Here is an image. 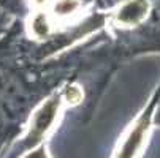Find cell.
<instances>
[{"label": "cell", "instance_id": "cell-5", "mask_svg": "<svg viewBox=\"0 0 160 158\" xmlns=\"http://www.w3.org/2000/svg\"><path fill=\"white\" fill-rule=\"evenodd\" d=\"M24 158H49L48 153H46V149L44 146H38L37 149H33L30 153H27Z\"/></svg>", "mask_w": 160, "mask_h": 158}, {"label": "cell", "instance_id": "cell-1", "mask_svg": "<svg viewBox=\"0 0 160 158\" xmlns=\"http://www.w3.org/2000/svg\"><path fill=\"white\" fill-rule=\"evenodd\" d=\"M158 100H160V84L157 85L155 92L152 93L148 106L143 109V112L136 117V120L128 128L114 158H136L141 153L146 144V139H148V133L151 127L154 125L152 119H154V112L158 104Z\"/></svg>", "mask_w": 160, "mask_h": 158}, {"label": "cell", "instance_id": "cell-2", "mask_svg": "<svg viewBox=\"0 0 160 158\" xmlns=\"http://www.w3.org/2000/svg\"><path fill=\"white\" fill-rule=\"evenodd\" d=\"M151 11L140 26L133 27L127 38V54L160 52V0H151Z\"/></svg>", "mask_w": 160, "mask_h": 158}, {"label": "cell", "instance_id": "cell-4", "mask_svg": "<svg viewBox=\"0 0 160 158\" xmlns=\"http://www.w3.org/2000/svg\"><path fill=\"white\" fill-rule=\"evenodd\" d=\"M151 7V0H128L116 13V21L125 27H136L148 17Z\"/></svg>", "mask_w": 160, "mask_h": 158}, {"label": "cell", "instance_id": "cell-3", "mask_svg": "<svg viewBox=\"0 0 160 158\" xmlns=\"http://www.w3.org/2000/svg\"><path fill=\"white\" fill-rule=\"evenodd\" d=\"M59 108V97L54 95L52 98L48 100L46 104H43L35 114H33V119H32V123H30V130H29V134L24 138V142H22V147H35L43 134L46 133L56 117V111Z\"/></svg>", "mask_w": 160, "mask_h": 158}, {"label": "cell", "instance_id": "cell-6", "mask_svg": "<svg viewBox=\"0 0 160 158\" xmlns=\"http://www.w3.org/2000/svg\"><path fill=\"white\" fill-rule=\"evenodd\" d=\"M152 123L160 127V100H158V104L155 108V112H154V119H152Z\"/></svg>", "mask_w": 160, "mask_h": 158}]
</instances>
